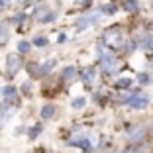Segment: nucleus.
Instances as JSON below:
<instances>
[{
  "instance_id": "nucleus-1",
  "label": "nucleus",
  "mask_w": 153,
  "mask_h": 153,
  "mask_svg": "<svg viewBox=\"0 0 153 153\" xmlns=\"http://www.w3.org/2000/svg\"><path fill=\"white\" fill-rule=\"evenodd\" d=\"M104 43L108 45V47H122L124 45V41H126V37H124V33L120 32V30H106L104 32Z\"/></svg>"
},
{
  "instance_id": "nucleus-2",
  "label": "nucleus",
  "mask_w": 153,
  "mask_h": 153,
  "mask_svg": "<svg viewBox=\"0 0 153 153\" xmlns=\"http://www.w3.org/2000/svg\"><path fill=\"white\" fill-rule=\"evenodd\" d=\"M128 104H130L131 108H145L149 104V98L145 94H134L131 98H128Z\"/></svg>"
},
{
  "instance_id": "nucleus-3",
  "label": "nucleus",
  "mask_w": 153,
  "mask_h": 153,
  "mask_svg": "<svg viewBox=\"0 0 153 153\" xmlns=\"http://www.w3.org/2000/svg\"><path fill=\"white\" fill-rule=\"evenodd\" d=\"M100 63H102V69L106 73H112L114 69L118 67V61L112 57V55H102V57H100Z\"/></svg>"
},
{
  "instance_id": "nucleus-4",
  "label": "nucleus",
  "mask_w": 153,
  "mask_h": 153,
  "mask_svg": "<svg viewBox=\"0 0 153 153\" xmlns=\"http://www.w3.org/2000/svg\"><path fill=\"white\" fill-rule=\"evenodd\" d=\"M18 69H20V57L18 55H10L8 61H6V71H8V75H14Z\"/></svg>"
},
{
  "instance_id": "nucleus-5",
  "label": "nucleus",
  "mask_w": 153,
  "mask_h": 153,
  "mask_svg": "<svg viewBox=\"0 0 153 153\" xmlns=\"http://www.w3.org/2000/svg\"><path fill=\"white\" fill-rule=\"evenodd\" d=\"M55 16L51 14V10H47V8H39L37 10V20L39 22H47V20H53Z\"/></svg>"
},
{
  "instance_id": "nucleus-6",
  "label": "nucleus",
  "mask_w": 153,
  "mask_h": 153,
  "mask_svg": "<svg viewBox=\"0 0 153 153\" xmlns=\"http://www.w3.org/2000/svg\"><path fill=\"white\" fill-rule=\"evenodd\" d=\"M82 81L85 82H92L94 81V71H92V69H85V71H82Z\"/></svg>"
},
{
  "instance_id": "nucleus-7",
  "label": "nucleus",
  "mask_w": 153,
  "mask_h": 153,
  "mask_svg": "<svg viewBox=\"0 0 153 153\" xmlns=\"http://www.w3.org/2000/svg\"><path fill=\"white\" fill-rule=\"evenodd\" d=\"M53 112H55L53 106H51V104H47V106L41 110V116H43V118H49V116H53Z\"/></svg>"
},
{
  "instance_id": "nucleus-8",
  "label": "nucleus",
  "mask_w": 153,
  "mask_h": 153,
  "mask_svg": "<svg viewBox=\"0 0 153 153\" xmlns=\"http://www.w3.org/2000/svg\"><path fill=\"white\" fill-rule=\"evenodd\" d=\"M141 134H143V130H141V128H137V130H134V131H131L130 140H131V141H137V140H141Z\"/></svg>"
},
{
  "instance_id": "nucleus-9",
  "label": "nucleus",
  "mask_w": 153,
  "mask_h": 153,
  "mask_svg": "<svg viewBox=\"0 0 153 153\" xmlns=\"http://www.w3.org/2000/svg\"><path fill=\"white\" fill-rule=\"evenodd\" d=\"M73 76H75V69H73V67H69V69L63 71V79H65V81H71Z\"/></svg>"
},
{
  "instance_id": "nucleus-10",
  "label": "nucleus",
  "mask_w": 153,
  "mask_h": 153,
  "mask_svg": "<svg viewBox=\"0 0 153 153\" xmlns=\"http://www.w3.org/2000/svg\"><path fill=\"white\" fill-rule=\"evenodd\" d=\"M94 22V18H82L81 22H79V30H82V27H88V24Z\"/></svg>"
},
{
  "instance_id": "nucleus-11",
  "label": "nucleus",
  "mask_w": 153,
  "mask_h": 153,
  "mask_svg": "<svg viewBox=\"0 0 153 153\" xmlns=\"http://www.w3.org/2000/svg\"><path fill=\"white\" fill-rule=\"evenodd\" d=\"M18 51L20 53H27V51H30V43H26V41L18 43Z\"/></svg>"
},
{
  "instance_id": "nucleus-12",
  "label": "nucleus",
  "mask_w": 153,
  "mask_h": 153,
  "mask_svg": "<svg viewBox=\"0 0 153 153\" xmlns=\"http://www.w3.org/2000/svg\"><path fill=\"white\" fill-rule=\"evenodd\" d=\"M85 102H86L85 98H76L75 102H73V108H76V110H79V108H82V106H85Z\"/></svg>"
},
{
  "instance_id": "nucleus-13",
  "label": "nucleus",
  "mask_w": 153,
  "mask_h": 153,
  "mask_svg": "<svg viewBox=\"0 0 153 153\" xmlns=\"http://www.w3.org/2000/svg\"><path fill=\"white\" fill-rule=\"evenodd\" d=\"M124 8H126L128 12H131V10H135V8H137V2H134V0H130V2H126V6H124Z\"/></svg>"
},
{
  "instance_id": "nucleus-14",
  "label": "nucleus",
  "mask_w": 153,
  "mask_h": 153,
  "mask_svg": "<svg viewBox=\"0 0 153 153\" xmlns=\"http://www.w3.org/2000/svg\"><path fill=\"white\" fill-rule=\"evenodd\" d=\"M131 81L130 79H122V81H118V88H124V86H130Z\"/></svg>"
},
{
  "instance_id": "nucleus-15",
  "label": "nucleus",
  "mask_w": 153,
  "mask_h": 153,
  "mask_svg": "<svg viewBox=\"0 0 153 153\" xmlns=\"http://www.w3.org/2000/svg\"><path fill=\"white\" fill-rule=\"evenodd\" d=\"M4 39H6V27L2 26V24H0V43H2Z\"/></svg>"
},
{
  "instance_id": "nucleus-16",
  "label": "nucleus",
  "mask_w": 153,
  "mask_h": 153,
  "mask_svg": "<svg viewBox=\"0 0 153 153\" xmlns=\"http://www.w3.org/2000/svg\"><path fill=\"white\" fill-rule=\"evenodd\" d=\"M33 43L39 45V47H43V45L47 43V39H45V37H37V39H33Z\"/></svg>"
},
{
  "instance_id": "nucleus-17",
  "label": "nucleus",
  "mask_w": 153,
  "mask_h": 153,
  "mask_svg": "<svg viewBox=\"0 0 153 153\" xmlns=\"http://www.w3.org/2000/svg\"><path fill=\"white\" fill-rule=\"evenodd\" d=\"M76 2H79V4H85V6L88 4V0H76Z\"/></svg>"
},
{
  "instance_id": "nucleus-18",
  "label": "nucleus",
  "mask_w": 153,
  "mask_h": 153,
  "mask_svg": "<svg viewBox=\"0 0 153 153\" xmlns=\"http://www.w3.org/2000/svg\"><path fill=\"white\" fill-rule=\"evenodd\" d=\"M2 2H4V4H12L14 0H2Z\"/></svg>"
},
{
  "instance_id": "nucleus-19",
  "label": "nucleus",
  "mask_w": 153,
  "mask_h": 153,
  "mask_svg": "<svg viewBox=\"0 0 153 153\" xmlns=\"http://www.w3.org/2000/svg\"><path fill=\"white\" fill-rule=\"evenodd\" d=\"M2 4H4V2H2V0H0V10H2Z\"/></svg>"
},
{
  "instance_id": "nucleus-20",
  "label": "nucleus",
  "mask_w": 153,
  "mask_h": 153,
  "mask_svg": "<svg viewBox=\"0 0 153 153\" xmlns=\"http://www.w3.org/2000/svg\"><path fill=\"white\" fill-rule=\"evenodd\" d=\"M149 47H151V51H153V41H151V45H149Z\"/></svg>"
},
{
  "instance_id": "nucleus-21",
  "label": "nucleus",
  "mask_w": 153,
  "mask_h": 153,
  "mask_svg": "<svg viewBox=\"0 0 153 153\" xmlns=\"http://www.w3.org/2000/svg\"><path fill=\"white\" fill-rule=\"evenodd\" d=\"M85 153H90V151H85Z\"/></svg>"
}]
</instances>
